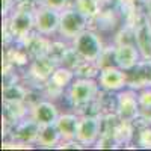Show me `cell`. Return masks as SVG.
<instances>
[{
	"instance_id": "cell-23",
	"label": "cell",
	"mask_w": 151,
	"mask_h": 151,
	"mask_svg": "<svg viewBox=\"0 0 151 151\" xmlns=\"http://www.w3.org/2000/svg\"><path fill=\"white\" fill-rule=\"evenodd\" d=\"M41 5L58 9V11H64L73 5V0H41Z\"/></svg>"
},
{
	"instance_id": "cell-22",
	"label": "cell",
	"mask_w": 151,
	"mask_h": 151,
	"mask_svg": "<svg viewBox=\"0 0 151 151\" xmlns=\"http://www.w3.org/2000/svg\"><path fill=\"white\" fill-rule=\"evenodd\" d=\"M137 144L142 148H151V127L145 125L137 133Z\"/></svg>"
},
{
	"instance_id": "cell-18",
	"label": "cell",
	"mask_w": 151,
	"mask_h": 151,
	"mask_svg": "<svg viewBox=\"0 0 151 151\" xmlns=\"http://www.w3.org/2000/svg\"><path fill=\"white\" fill-rule=\"evenodd\" d=\"M62 141V136L56 127V124L52 125H42L40 130V136H38V142L42 148H58V145Z\"/></svg>"
},
{
	"instance_id": "cell-13",
	"label": "cell",
	"mask_w": 151,
	"mask_h": 151,
	"mask_svg": "<svg viewBox=\"0 0 151 151\" xmlns=\"http://www.w3.org/2000/svg\"><path fill=\"white\" fill-rule=\"evenodd\" d=\"M59 110L55 103L48 101V100H42V101H36L35 104L30 106V116L41 125H52L56 124L59 118Z\"/></svg>"
},
{
	"instance_id": "cell-3",
	"label": "cell",
	"mask_w": 151,
	"mask_h": 151,
	"mask_svg": "<svg viewBox=\"0 0 151 151\" xmlns=\"http://www.w3.org/2000/svg\"><path fill=\"white\" fill-rule=\"evenodd\" d=\"M71 45L82 59L95 60V62L98 60V58L101 56L103 50H104L101 36L92 29H86L79 36H76L71 41Z\"/></svg>"
},
{
	"instance_id": "cell-1",
	"label": "cell",
	"mask_w": 151,
	"mask_h": 151,
	"mask_svg": "<svg viewBox=\"0 0 151 151\" xmlns=\"http://www.w3.org/2000/svg\"><path fill=\"white\" fill-rule=\"evenodd\" d=\"M100 94L98 80L89 77H77L68 86L67 98L74 109H86Z\"/></svg>"
},
{
	"instance_id": "cell-5",
	"label": "cell",
	"mask_w": 151,
	"mask_h": 151,
	"mask_svg": "<svg viewBox=\"0 0 151 151\" xmlns=\"http://www.w3.org/2000/svg\"><path fill=\"white\" fill-rule=\"evenodd\" d=\"M141 106H139V92L133 88L121 89L116 95V115L119 119L134 122L139 118Z\"/></svg>"
},
{
	"instance_id": "cell-8",
	"label": "cell",
	"mask_w": 151,
	"mask_h": 151,
	"mask_svg": "<svg viewBox=\"0 0 151 151\" xmlns=\"http://www.w3.org/2000/svg\"><path fill=\"white\" fill-rule=\"evenodd\" d=\"M97 80L101 89L107 92H119L127 86V71L121 70L116 65H109L101 68Z\"/></svg>"
},
{
	"instance_id": "cell-7",
	"label": "cell",
	"mask_w": 151,
	"mask_h": 151,
	"mask_svg": "<svg viewBox=\"0 0 151 151\" xmlns=\"http://www.w3.org/2000/svg\"><path fill=\"white\" fill-rule=\"evenodd\" d=\"M100 134H101V119L98 115L85 113L79 119V129L76 141H79L83 147L95 145Z\"/></svg>"
},
{
	"instance_id": "cell-11",
	"label": "cell",
	"mask_w": 151,
	"mask_h": 151,
	"mask_svg": "<svg viewBox=\"0 0 151 151\" xmlns=\"http://www.w3.org/2000/svg\"><path fill=\"white\" fill-rule=\"evenodd\" d=\"M142 60L136 44H115V65L124 71H130Z\"/></svg>"
},
{
	"instance_id": "cell-21",
	"label": "cell",
	"mask_w": 151,
	"mask_h": 151,
	"mask_svg": "<svg viewBox=\"0 0 151 151\" xmlns=\"http://www.w3.org/2000/svg\"><path fill=\"white\" fill-rule=\"evenodd\" d=\"M139 106H141V113L139 118L150 124L151 122V88L141 89L139 92Z\"/></svg>"
},
{
	"instance_id": "cell-6",
	"label": "cell",
	"mask_w": 151,
	"mask_h": 151,
	"mask_svg": "<svg viewBox=\"0 0 151 151\" xmlns=\"http://www.w3.org/2000/svg\"><path fill=\"white\" fill-rule=\"evenodd\" d=\"M60 11L41 5L35 11V32L44 36H52L59 32Z\"/></svg>"
},
{
	"instance_id": "cell-12",
	"label": "cell",
	"mask_w": 151,
	"mask_h": 151,
	"mask_svg": "<svg viewBox=\"0 0 151 151\" xmlns=\"http://www.w3.org/2000/svg\"><path fill=\"white\" fill-rule=\"evenodd\" d=\"M127 88L136 91L151 88V59H142L130 71H127Z\"/></svg>"
},
{
	"instance_id": "cell-20",
	"label": "cell",
	"mask_w": 151,
	"mask_h": 151,
	"mask_svg": "<svg viewBox=\"0 0 151 151\" xmlns=\"http://www.w3.org/2000/svg\"><path fill=\"white\" fill-rule=\"evenodd\" d=\"M71 6H74L76 9L83 12V14L86 17H89L91 20L94 17H97L103 9V5H101L100 0H73Z\"/></svg>"
},
{
	"instance_id": "cell-2",
	"label": "cell",
	"mask_w": 151,
	"mask_h": 151,
	"mask_svg": "<svg viewBox=\"0 0 151 151\" xmlns=\"http://www.w3.org/2000/svg\"><path fill=\"white\" fill-rule=\"evenodd\" d=\"M91 23V18L86 17L83 12L70 6L64 11H60V24H59V35L64 40L73 41L76 36H79L83 30L88 29V24Z\"/></svg>"
},
{
	"instance_id": "cell-17",
	"label": "cell",
	"mask_w": 151,
	"mask_h": 151,
	"mask_svg": "<svg viewBox=\"0 0 151 151\" xmlns=\"http://www.w3.org/2000/svg\"><path fill=\"white\" fill-rule=\"evenodd\" d=\"M29 89L18 82L3 85V101L5 103H26Z\"/></svg>"
},
{
	"instance_id": "cell-24",
	"label": "cell",
	"mask_w": 151,
	"mask_h": 151,
	"mask_svg": "<svg viewBox=\"0 0 151 151\" xmlns=\"http://www.w3.org/2000/svg\"><path fill=\"white\" fill-rule=\"evenodd\" d=\"M144 6H145V14L151 18V0H144Z\"/></svg>"
},
{
	"instance_id": "cell-15",
	"label": "cell",
	"mask_w": 151,
	"mask_h": 151,
	"mask_svg": "<svg viewBox=\"0 0 151 151\" xmlns=\"http://www.w3.org/2000/svg\"><path fill=\"white\" fill-rule=\"evenodd\" d=\"M50 42H52V41L47 40V36L38 33V32H32L29 36H26L18 44H21L24 48H26V52L30 55V58L35 59V58H40V56H45L47 55Z\"/></svg>"
},
{
	"instance_id": "cell-19",
	"label": "cell",
	"mask_w": 151,
	"mask_h": 151,
	"mask_svg": "<svg viewBox=\"0 0 151 151\" xmlns=\"http://www.w3.org/2000/svg\"><path fill=\"white\" fill-rule=\"evenodd\" d=\"M76 79V73L74 70L65 67V65H58L52 74V77H50V82L55 83L56 86L62 88V89H65L68 88Z\"/></svg>"
},
{
	"instance_id": "cell-10",
	"label": "cell",
	"mask_w": 151,
	"mask_h": 151,
	"mask_svg": "<svg viewBox=\"0 0 151 151\" xmlns=\"http://www.w3.org/2000/svg\"><path fill=\"white\" fill-rule=\"evenodd\" d=\"M134 44L142 59H151V18L147 14L139 15L134 23Z\"/></svg>"
},
{
	"instance_id": "cell-9",
	"label": "cell",
	"mask_w": 151,
	"mask_h": 151,
	"mask_svg": "<svg viewBox=\"0 0 151 151\" xmlns=\"http://www.w3.org/2000/svg\"><path fill=\"white\" fill-rule=\"evenodd\" d=\"M40 130H41V125L30 116V118H24L15 124H12L9 129L11 132L9 134H11V139L32 147V144L38 142Z\"/></svg>"
},
{
	"instance_id": "cell-16",
	"label": "cell",
	"mask_w": 151,
	"mask_h": 151,
	"mask_svg": "<svg viewBox=\"0 0 151 151\" xmlns=\"http://www.w3.org/2000/svg\"><path fill=\"white\" fill-rule=\"evenodd\" d=\"M80 116L76 113H62L56 121V127L62 136V141H74L77 136Z\"/></svg>"
},
{
	"instance_id": "cell-14",
	"label": "cell",
	"mask_w": 151,
	"mask_h": 151,
	"mask_svg": "<svg viewBox=\"0 0 151 151\" xmlns=\"http://www.w3.org/2000/svg\"><path fill=\"white\" fill-rule=\"evenodd\" d=\"M56 67H58V64L47 55L35 58V59H32L30 65H29V76L40 83H47Z\"/></svg>"
},
{
	"instance_id": "cell-4",
	"label": "cell",
	"mask_w": 151,
	"mask_h": 151,
	"mask_svg": "<svg viewBox=\"0 0 151 151\" xmlns=\"http://www.w3.org/2000/svg\"><path fill=\"white\" fill-rule=\"evenodd\" d=\"M5 26L9 29L15 42L23 41L35 32V12L26 9H14L9 17H5Z\"/></svg>"
}]
</instances>
